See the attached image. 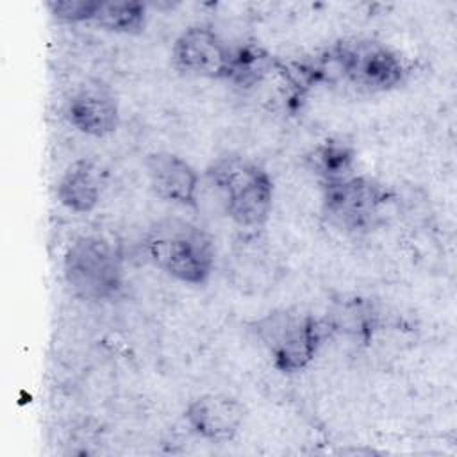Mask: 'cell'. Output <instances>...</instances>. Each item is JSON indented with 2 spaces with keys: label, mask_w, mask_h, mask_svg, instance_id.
<instances>
[{
  "label": "cell",
  "mask_w": 457,
  "mask_h": 457,
  "mask_svg": "<svg viewBox=\"0 0 457 457\" xmlns=\"http://www.w3.org/2000/svg\"><path fill=\"white\" fill-rule=\"evenodd\" d=\"M309 86L345 84L357 93L378 95L402 87L409 79L405 57L371 37H343L312 59L300 62Z\"/></svg>",
  "instance_id": "obj_1"
},
{
  "label": "cell",
  "mask_w": 457,
  "mask_h": 457,
  "mask_svg": "<svg viewBox=\"0 0 457 457\" xmlns=\"http://www.w3.org/2000/svg\"><path fill=\"white\" fill-rule=\"evenodd\" d=\"M141 250L155 270L186 286H205L216 266L212 236L180 216L155 220L143 236Z\"/></svg>",
  "instance_id": "obj_2"
},
{
  "label": "cell",
  "mask_w": 457,
  "mask_h": 457,
  "mask_svg": "<svg viewBox=\"0 0 457 457\" xmlns=\"http://www.w3.org/2000/svg\"><path fill=\"white\" fill-rule=\"evenodd\" d=\"M205 175L218 193L225 216L239 228H262L273 211L275 186L255 159L227 152L212 159Z\"/></svg>",
  "instance_id": "obj_3"
},
{
  "label": "cell",
  "mask_w": 457,
  "mask_h": 457,
  "mask_svg": "<svg viewBox=\"0 0 457 457\" xmlns=\"http://www.w3.org/2000/svg\"><path fill=\"white\" fill-rule=\"evenodd\" d=\"M393 202L395 191L366 173L320 184L321 218L345 236L359 237L377 230L386 221Z\"/></svg>",
  "instance_id": "obj_4"
},
{
  "label": "cell",
  "mask_w": 457,
  "mask_h": 457,
  "mask_svg": "<svg viewBox=\"0 0 457 457\" xmlns=\"http://www.w3.org/2000/svg\"><path fill=\"white\" fill-rule=\"evenodd\" d=\"M255 339L282 375H298L316 359L328 339L321 316L300 309H273L252 323Z\"/></svg>",
  "instance_id": "obj_5"
},
{
  "label": "cell",
  "mask_w": 457,
  "mask_h": 457,
  "mask_svg": "<svg viewBox=\"0 0 457 457\" xmlns=\"http://www.w3.org/2000/svg\"><path fill=\"white\" fill-rule=\"evenodd\" d=\"M62 277L73 296L93 303L112 302L125 284L121 253L105 236H79L64 252Z\"/></svg>",
  "instance_id": "obj_6"
},
{
  "label": "cell",
  "mask_w": 457,
  "mask_h": 457,
  "mask_svg": "<svg viewBox=\"0 0 457 457\" xmlns=\"http://www.w3.org/2000/svg\"><path fill=\"white\" fill-rule=\"evenodd\" d=\"M232 45L207 25L184 29L171 48L173 66L187 77L227 80Z\"/></svg>",
  "instance_id": "obj_7"
},
{
  "label": "cell",
  "mask_w": 457,
  "mask_h": 457,
  "mask_svg": "<svg viewBox=\"0 0 457 457\" xmlns=\"http://www.w3.org/2000/svg\"><path fill=\"white\" fill-rule=\"evenodd\" d=\"M64 120L80 134L107 137L120 127V102L102 80H86L77 86L62 107Z\"/></svg>",
  "instance_id": "obj_8"
},
{
  "label": "cell",
  "mask_w": 457,
  "mask_h": 457,
  "mask_svg": "<svg viewBox=\"0 0 457 457\" xmlns=\"http://www.w3.org/2000/svg\"><path fill=\"white\" fill-rule=\"evenodd\" d=\"M182 418L198 439L228 443L241 432L246 420V407L232 395L204 393L189 400Z\"/></svg>",
  "instance_id": "obj_9"
},
{
  "label": "cell",
  "mask_w": 457,
  "mask_h": 457,
  "mask_svg": "<svg viewBox=\"0 0 457 457\" xmlns=\"http://www.w3.org/2000/svg\"><path fill=\"white\" fill-rule=\"evenodd\" d=\"M143 166L157 198L184 209H198L200 173L187 159L175 152L155 150L145 157Z\"/></svg>",
  "instance_id": "obj_10"
},
{
  "label": "cell",
  "mask_w": 457,
  "mask_h": 457,
  "mask_svg": "<svg viewBox=\"0 0 457 457\" xmlns=\"http://www.w3.org/2000/svg\"><path fill=\"white\" fill-rule=\"evenodd\" d=\"M328 337H343L355 346H370L382 327V312L375 300L359 293L336 295L321 316Z\"/></svg>",
  "instance_id": "obj_11"
},
{
  "label": "cell",
  "mask_w": 457,
  "mask_h": 457,
  "mask_svg": "<svg viewBox=\"0 0 457 457\" xmlns=\"http://www.w3.org/2000/svg\"><path fill=\"white\" fill-rule=\"evenodd\" d=\"M105 173L91 159L80 157L70 162L61 173L55 196L62 207L77 214L93 212L102 202Z\"/></svg>",
  "instance_id": "obj_12"
},
{
  "label": "cell",
  "mask_w": 457,
  "mask_h": 457,
  "mask_svg": "<svg viewBox=\"0 0 457 457\" xmlns=\"http://www.w3.org/2000/svg\"><path fill=\"white\" fill-rule=\"evenodd\" d=\"M305 168L318 184L346 179L357 173V148L339 137H327L305 154Z\"/></svg>",
  "instance_id": "obj_13"
},
{
  "label": "cell",
  "mask_w": 457,
  "mask_h": 457,
  "mask_svg": "<svg viewBox=\"0 0 457 457\" xmlns=\"http://www.w3.org/2000/svg\"><path fill=\"white\" fill-rule=\"evenodd\" d=\"M275 61L268 50L255 43L232 45L227 80L239 89H255L273 73Z\"/></svg>",
  "instance_id": "obj_14"
},
{
  "label": "cell",
  "mask_w": 457,
  "mask_h": 457,
  "mask_svg": "<svg viewBox=\"0 0 457 457\" xmlns=\"http://www.w3.org/2000/svg\"><path fill=\"white\" fill-rule=\"evenodd\" d=\"M146 5L137 0H102L93 25L125 36H137L146 27Z\"/></svg>",
  "instance_id": "obj_15"
},
{
  "label": "cell",
  "mask_w": 457,
  "mask_h": 457,
  "mask_svg": "<svg viewBox=\"0 0 457 457\" xmlns=\"http://www.w3.org/2000/svg\"><path fill=\"white\" fill-rule=\"evenodd\" d=\"M102 0H50V16L61 23H91Z\"/></svg>",
  "instance_id": "obj_16"
}]
</instances>
